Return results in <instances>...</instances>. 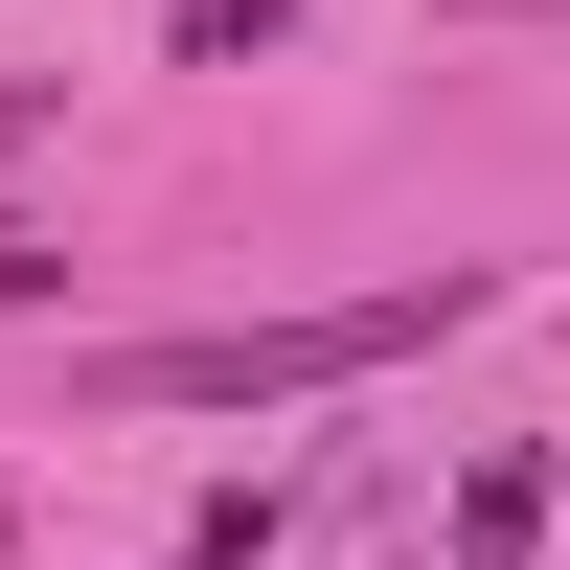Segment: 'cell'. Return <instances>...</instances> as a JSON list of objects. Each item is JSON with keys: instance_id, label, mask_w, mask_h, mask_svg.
Wrapping results in <instances>:
<instances>
[{"instance_id": "obj_1", "label": "cell", "mask_w": 570, "mask_h": 570, "mask_svg": "<svg viewBox=\"0 0 570 570\" xmlns=\"http://www.w3.org/2000/svg\"><path fill=\"white\" fill-rule=\"evenodd\" d=\"M434 320H480V274H389V297H320V320H206V343H115V411H297L411 365Z\"/></svg>"}, {"instance_id": "obj_2", "label": "cell", "mask_w": 570, "mask_h": 570, "mask_svg": "<svg viewBox=\"0 0 570 570\" xmlns=\"http://www.w3.org/2000/svg\"><path fill=\"white\" fill-rule=\"evenodd\" d=\"M548 548V456H480V480H456V570H525Z\"/></svg>"}, {"instance_id": "obj_3", "label": "cell", "mask_w": 570, "mask_h": 570, "mask_svg": "<svg viewBox=\"0 0 570 570\" xmlns=\"http://www.w3.org/2000/svg\"><path fill=\"white\" fill-rule=\"evenodd\" d=\"M46 115H69V69H0V160H23V137H46Z\"/></svg>"}, {"instance_id": "obj_4", "label": "cell", "mask_w": 570, "mask_h": 570, "mask_svg": "<svg viewBox=\"0 0 570 570\" xmlns=\"http://www.w3.org/2000/svg\"><path fill=\"white\" fill-rule=\"evenodd\" d=\"M46 297H69V252H23V228H0V320H46Z\"/></svg>"}, {"instance_id": "obj_5", "label": "cell", "mask_w": 570, "mask_h": 570, "mask_svg": "<svg viewBox=\"0 0 570 570\" xmlns=\"http://www.w3.org/2000/svg\"><path fill=\"white\" fill-rule=\"evenodd\" d=\"M480 23H548V0H480Z\"/></svg>"}]
</instances>
